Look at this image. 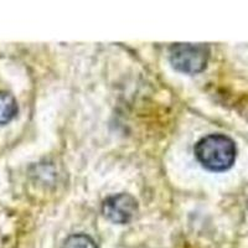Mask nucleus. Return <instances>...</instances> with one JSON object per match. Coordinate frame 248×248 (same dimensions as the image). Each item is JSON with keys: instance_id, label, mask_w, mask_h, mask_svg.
Returning <instances> with one entry per match:
<instances>
[{"instance_id": "39448f33", "label": "nucleus", "mask_w": 248, "mask_h": 248, "mask_svg": "<svg viewBox=\"0 0 248 248\" xmlns=\"http://www.w3.org/2000/svg\"><path fill=\"white\" fill-rule=\"evenodd\" d=\"M62 248H97L94 241L83 233L72 234L65 241Z\"/></svg>"}, {"instance_id": "7ed1b4c3", "label": "nucleus", "mask_w": 248, "mask_h": 248, "mask_svg": "<svg viewBox=\"0 0 248 248\" xmlns=\"http://www.w3.org/2000/svg\"><path fill=\"white\" fill-rule=\"evenodd\" d=\"M102 211L113 223L125 225L129 223L138 212V202L129 194L113 195L103 201Z\"/></svg>"}, {"instance_id": "20e7f679", "label": "nucleus", "mask_w": 248, "mask_h": 248, "mask_svg": "<svg viewBox=\"0 0 248 248\" xmlns=\"http://www.w3.org/2000/svg\"><path fill=\"white\" fill-rule=\"evenodd\" d=\"M17 113V103L8 92L0 91V125L13 121Z\"/></svg>"}, {"instance_id": "f03ea898", "label": "nucleus", "mask_w": 248, "mask_h": 248, "mask_svg": "<svg viewBox=\"0 0 248 248\" xmlns=\"http://www.w3.org/2000/svg\"><path fill=\"white\" fill-rule=\"evenodd\" d=\"M209 46L203 44H175L170 48V62L175 70L183 74H199L207 66Z\"/></svg>"}, {"instance_id": "f257e3e1", "label": "nucleus", "mask_w": 248, "mask_h": 248, "mask_svg": "<svg viewBox=\"0 0 248 248\" xmlns=\"http://www.w3.org/2000/svg\"><path fill=\"white\" fill-rule=\"evenodd\" d=\"M195 156L210 171H226L236 160V144L225 134H210L195 145Z\"/></svg>"}]
</instances>
